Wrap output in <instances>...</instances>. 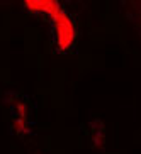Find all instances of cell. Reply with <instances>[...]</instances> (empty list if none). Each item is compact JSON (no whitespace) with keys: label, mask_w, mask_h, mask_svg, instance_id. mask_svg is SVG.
<instances>
[{"label":"cell","mask_w":141,"mask_h":154,"mask_svg":"<svg viewBox=\"0 0 141 154\" xmlns=\"http://www.w3.org/2000/svg\"><path fill=\"white\" fill-rule=\"evenodd\" d=\"M29 4L36 5V7H29V9L43 10V12H46L53 17L56 48L61 51L70 49L73 46V41H75V27H73V22L70 20V17L66 15V12L56 2H29Z\"/></svg>","instance_id":"6da1fadb"}]
</instances>
